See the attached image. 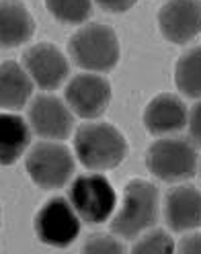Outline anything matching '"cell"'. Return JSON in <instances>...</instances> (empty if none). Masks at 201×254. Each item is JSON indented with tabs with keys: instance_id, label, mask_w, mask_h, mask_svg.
Masks as SVG:
<instances>
[{
	"instance_id": "1",
	"label": "cell",
	"mask_w": 201,
	"mask_h": 254,
	"mask_svg": "<svg viewBox=\"0 0 201 254\" xmlns=\"http://www.w3.org/2000/svg\"><path fill=\"white\" fill-rule=\"evenodd\" d=\"M74 148L86 168H113L128 152L123 135L109 123H86L74 139Z\"/></svg>"
},
{
	"instance_id": "2",
	"label": "cell",
	"mask_w": 201,
	"mask_h": 254,
	"mask_svg": "<svg viewBox=\"0 0 201 254\" xmlns=\"http://www.w3.org/2000/svg\"><path fill=\"white\" fill-rule=\"evenodd\" d=\"M70 54L74 62L86 70H109L119 60V41L113 29L92 23L72 35Z\"/></svg>"
},
{
	"instance_id": "3",
	"label": "cell",
	"mask_w": 201,
	"mask_h": 254,
	"mask_svg": "<svg viewBox=\"0 0 201 254\" xmlns=\"http://www.w3.org/2000/svg\"><path fill=\"white\" fill-rule=\"evenodd\" d=\"M158 209V190L146 181H132L123 193V205L113 219V232L132 238L154 224Z\"/></svg>"
},
{
	"instance_id": "4",
	"label": "cell",
	"mask_w": 201,
	"mask_h": 254,
	"mask_svg": "<svg viewBox=\"0 0 201 254\" xmlns=\"http://www.w3.org/2000/svg\"><path fill=\"white\" fill-rule=\"evenodd\" d=\"M146 164L150 172L162 181H181L195 172L197 154L189 141L181 137L158 139L150 146Z\"/></svg>"
},
{
	"instance_id": "5",
	"label": "cell",
	"mask_w": 201,
	"mask_h": 254,
	"mask_svg": "<svg viewBox=\"0 0 201 254\" xmlns=\"http://www.w3.org/2000/svg\"><path fill=\"white\" fill-rule=\"evenodd\" d=\"M70 201L88 224H99L109 217L115 205V193L105 177L101 174H84L78 177L70 187Z\"/></svg>"
},
{
	"instance_id": "6",
	"label": "cell",
	"mask_w": 201,
	"mask_h": 254,
	"mask_svg": "<svg viewBox=\"0 0 201 254\" xmlns=\"http://www.w3.org/2000/svg\"><path fill=\"white\" fill-rule=\"evenodd\" d=\"M72 170L74 162L70 152L54 141L37 144L27 156V172L43 189H58L66 185Z\"/></svg>"
},
{
	"instance_id": "7",
	"label": "cell",
	"mask_w": 201,
	"mask_h": 254,
	"mask_svg": "<svg viewBox=\"0 0 201 254\" xmlns=\"http://www.w3.org/2000/svg\"><path fill=\"white\" fill-rule=\"evenodd\" d=\"M35 230L41 242L60 248L68 246L80 232V221L74 205L60 197L48 201L35 217Z\"/></svg>"
},
{
	"instance_id": "8",
	"label": "cell",
	"mask_w": 201,
	"mask_h": 254,
	"mask_svg": "<svg viewBox=\"0 0 201 254\" xmlns=\"http://www.w3.org/2000/svg\"><path fill=\"white\" fill-rule=\"evenodd\" d=\"M66 99L80 117H97L109 105L111 86L103 76L80 74L70 80L66 88Z\"/></svg>"
},
{
	"instance_id": "9",
	"label": "cell",
	"mask_w": 201,
	"mask_h": 254,
	"mask_svg": "<svg viewBox=\"0 0 201 254\" xmlns=\"http://www.w3.org/2000/svg\"><path fill=\"white\" fill-rule=\"evenodd\" d=\"M158 23L166 39L185 43L201 31V2L199 0H168L160 8Z\"/></svg>"
},
{
	"instance_id": "10",
	"label": "cell",
	"mask_w": 201,
	"mask_h": 254,
	"mask_svg": "<svg viewBox=\"0 0 201 254\" xmlns=\"http://www.w3.org/2000/svg\"><path fill=\"white\" fill-rule=\"evenodd\" d=\"M29 119L33 129L43 137L62 139L72 129L70 111L56 97H37L29 107Z\"/></svg>"
},
{
	"instance_id": "11",
	"label": "cell",
	"mask_w": 201,
	"mask_h": 254,
	"mask_svg": "<svg viewBox=\"0 0 201 254\" xmlns=\"http://www.w3.org/2000/svg\"><path fill=\"white\" fill-rule=\"evenodd\" d=\"M25 66L33 80L43 88L58 86L68 74V62L58 47L37 43L25 54Z\"/></svg>"
},
{
	"instance_id": "12",
	"label": "cell",
	"mask_w": 201,
	"mask_h": 254,
	"mask_svg": "<svg viewBox=\"0 0 201 254\" xmlns=\"http://www.w3.org/2000/svg\"><path fill=\"white\" fill-rule=\"evenodd\" d=\"M166 219L175 232L201 226V190L195 187H177L166 195Z\"/></svg>"
},
{
	"instance_id": "13",
	"label": "cell",
	"mask_w": 201,
	"mask_h": 254,
	"mask_svg": "<svg viewBox=\"0 0 201 254\" xmlns=\"http://www.w3.org/2000/svg\"><path fill=\"white\" fill-rule=\"evenodd\" d=\"M185 121H187V111L175 94H158L150 101L144 113V123L152 133L177 131L185 125Z\"/></svg>"
},
{
	"instance_id": "14",
	"label": "cell",
	"mask_w": 201,
	"mask_h": 254,
	"mask_svg": "<svg viewBox=\"0 0 201 254\" xmlns=\"http://www.w3.org/2000/svg\"><path fill=\"white\" fill-rule=\"evenodd\" d=\"M33 35V19L23 4L4 2L0 12V39L4 47H14Z\"/></svg>"
},
{
	"instance_id": "15",
	"label": "cell",
	"mask_w": 201,
	"mask_h": 254,
	"mask_svg": "<svg viewBox=\"0 0 201 254\" xmlns=\"http://www.w3.org/2000/svg\"><path fill=\"white\" fill-rule=\"evenodd\" d=\"M31 94V80L14 62H4L0 68V99L2 107L19 109Z\"/></svg>"
},
{
	"instance_id": "16",
	"label": "cell",
	"mask_w": 201,
	"mask_h": 254,
	"mask_svg": "<svg viewBox=\"0 0 201 254\" xmlns=\"http://www.w3.org/2000/svg\"><path fill=\"white\" fill-rule=\"evenodd\" d=\"M0 156L2 164H12L29 144V129L21 117L2 115L0 119Z\"/></svg>"
},
{
	"instance_id": "17",
	"label": "cell",
	"mask_w": 201,
	"mask_h": 254,
	"mask_svg": "<svg viewBox=\"0 0 201 254\" xmlns=\"http://www.w3.org/2000/svg\"><path fill=\"white\" fill-rule=\"evenodd\" d=\"M177 86L189 97H201V45L181 56L177 64Z\"/></svg>"
},
{
	"instance_id": "18",
	"label": "cell",
	"mask_w": 201,
	"mask_h": 254,
	"mask_svg": "<svg viewBox=\"0 0 201 254\" xmlns=\"http://www.w3.org/2000/svg\"><path fill=\"white\" fill-rule=\"evenodd\" d=\"M50 12L64 23H82L90 14V0H45Z\"/></svg>"
},
{
	"instance_id": "19",
	"label": "cell",
	"mask_w": 201,
	"mask_h": 254,
	"mask_svg": "<svg viewBox=\"0 0 201 254\" xmlns=\"http://www.w3.org/2000/svg\"><path fill=\"white\" fill-rule=\"evenodd\" d=\"M173 248H175L173 240L164 232H152L134 246V252L135 254H171Z\"/></svg>"
},
{
	"instance_id": "20",
	"label": "cell",
	"mask_w": 201,
	"mask_h": 254,
	"mask_svg": "<svg viewBox=\"0 0 201 254\" xmlns=\"http://www.w3.org/2000/svg\"><path fill=\"white\" fill-rule=\"evenodd\" d=\"M82 250L88 252V254H121L123 246L109 236L97 234V236H90V240H86Z\"/></svg>"
},
{
	"instance_id": "21",
	"label": "cell",
	"mask_w": 201,
	"mask_h": 254,
	"mask_svg": "<svg viewBox=\"0 0 201 254\" xmlns=\"http://www.w3.org/2000/svg\"><path fill=\"white\" fill-rule=\"evenodd\" d=\"M189 129H191V135L197 144H201V103H197L193 109H191V115H189Z\"/></svg>"
},
{
	"instance_id": "22",
	"label": "cell",
	"mask_w": 201,
	"mask_h": 254,
	"mask_svg": "<svg viewBox=\"0 0 201 254\" xmlns=\"http://www.w3.org/2000/svg\"><path fill=\"white\" fill-rule=\"evenodd\" d=\"M179 252L183 254H201V236H189L179 244Z\"/></svg>"
},
{
	"instance_id": "23",
	"label": "cell",
	"mask_w": 201,
	"mask_h": 254,
	"mask_svg": "<svg viewBox=\"0 0 201 254\" xmlns=\"http://www.w3.org/2000/svg\"><path fill=\"white\" fill-rule=\"evenodd\" d=\"M97 2L107 8V10H113V12H119V10H128L135 0H97Z\"/></svg>"
}]
</instances>
